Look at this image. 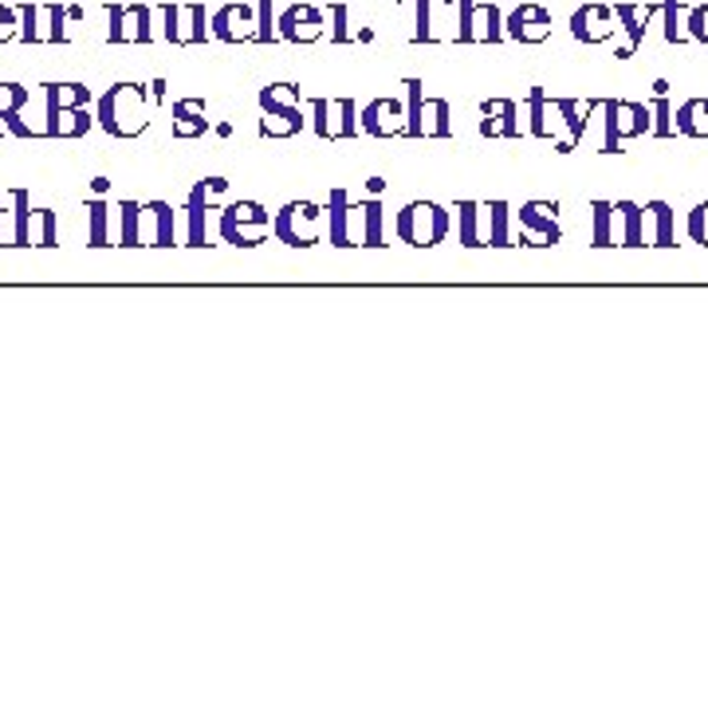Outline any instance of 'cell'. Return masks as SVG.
Listing matches in <instances>:
<instances>
[{
  "label": "cell",
  "instance_id": "obj_1",
  "mask_svg": "<svg viewBox=\"0 0 708 708\" xmlns=\"http://www.w3.org/2000/svg\"><path fill=\"white\" fill-rule=\"evenodd\" d=\"M95 123L107 130L110 138H138L150 126V99L138 83H118L99 99V115Z\"/></svg>",
  "mask_w": 708,
  "mask_h": 708
},
{
  "label": "cell",
  "instance_id": "obj_2",
  "mask_svg": "<svg viewBox=\"0 0 708 708\" xmlns=\"http://www.w3.org/2000/svg\"><path fill=\"white\" fill-rule=\"evenodd\" d=\"M394 233L402 244H413V249H433L448 236V213L437 205V201H410V205L398 213Z\"/></svg>",
  "mask_w": 708,
  "mask_h": 708
},
{
  "label": "cell",
  "instance_id": "obj_3",
  "mask_svg": "<svg viewBox=\"0 0 708 708\" xmlns=\"http://www.w3.org/2000/svg\"><path fill=\"white\" fill-rule=\"evenodd\" d=\"M599 110L606 115V138H602V154H619L626 138L654 135V110L642 107V103L606 99V103H599Z\"/></svg>",
  "mask_w": 708,
  "mask_h": 708
},
{
  "label": "cell",
  "instance_id": "obj_4",
  "mask_svg": "<svg viewBox=\"0 0 708 708\" xmlns=\"http://www.w3.org/2000/svg\"><path fill=\"white\" fill-rule=\"evenodd\" d=\"M268 209L261 201H233L221 209V241L236 244V249H256L268 241Z\"/></svg>",
  "mask_w": 708,
  "mask_h": 708
},
{
  "label": "cell",
  "instance_id": "obj_5",
  "mask_svg": "<svg viewBox=\"0 0 708 708\" xmlns=\"http://www.w3.org/2000/svg\"><path fill=\"white\" fill-rule=\"evenodd\" d=\"M319 221H324V209L315 201H287L272 221V233L287 249H311V244H319Z\"/></svg>",
  "mask_w": 708,
  "mask_h": 708
},
{
  "label": "cell",
  "instance_id": "obj_6",
  "mask_svg": "<svg viewBox=\"0 0 708 708\" xmlns=\"http://www.w3.org/2000/svg\"><path fill=\"white\" fill-rule=\"evenodd\" d=\"M229 193V181L224 178H201L198 186L189 189L186 198V216H189V249H205L209 244V209Z\"/></svg>",
  "mask_w": 708,
  "mask_h": 708
},
{
  "label": "cell",
  "instance_id": "obj_7",
  "mask_svg": "<svg viewBox=\"0 0 708 708\" xmlns=\"http://www.w3.org/2000/svg\"><path fill=\"white\" fill-rule=\"evenodd\" d=\"M311 118H315V135L319 138H350L359 135V118H355V103L342 99V103H327V99H315L311 103Z\"/></svg>",
  "mask_w": 708,
  "mask_h": 708
},
{
  "label": "cell",
  "instance_id": "obj_8",
  "mask_svg": "<svg viewBox=\"0 0 708 708\" xmlns=\"http://www.w3.org/2000/svg\"><path fill=\"white\" fill-rule=\"evenodd\" d=\"M362 130L374 138H394V135H410V123H405V107L398 99H374L362 107Z\"/></svg>",
  "mask_w": 708,
  "mask_h": 708
},
{
  "label": "cell",
  "instance_id": "obj_9",
  "mask_svg": "<svg viewBox=\"0 0 708 708\" xmlns=\"http://www.w3.org/2000/svg\"><path fill=\"white\" fill-rule=\"evenodd\" d=\"M559 205L556 201H528V205H520V229L524 233H536L539 244H559L563 241V229H559L556 221Z\"/></svg>",
  "mask_w": 708,
  "mask_h": 708
},
{
  "label": "cell",
  "instance_id": "obj_10",
  "mask_svg": "<svg viewBox=\"0 0 708 708\" xmlns=\"http://www.w3.org/2000/svg\"><path fill=\"white\" fill-rule=\"evenodd\" d=\"M261 107L268 110L272 118H287V123L296 126V130H304V126H307L304 110H299V87H292V83H276V87H264L261 91Z\"/></svg>",
  "mask_w": 708,
  "mask_h": 708
},
{
  "label": "cell",
  "instance_id": "obj_11",
  "mask_svg": "<svg viewBox=\"0 0 708 708\" xmlns=\"http://www.w3.org/2000/svg\"><path fill=\"white\" fill-rule=\"evenodd\" d=\"M480 135L485 138H520V123H516V103L508 99H488L485 107H480Z\"/></svg>",
  "mask_w": 708,
  "mask_h": 708
},
{
  "label": "cell",
  "instance_id": "obj_12",
  "mask_svg": "<svg viewBox=\"0 0 708 708\" xmlns=\"http://www.w3.org/2000/svg\"><path fill=\"white\" fill-rule=\"evenodd\" d=\"M571 32L587 44H602V40L614 36V12L602 9V4H587V9L574 12Z\"/></svg>",
  "mask_w": 708,
  "mask_h": 708
},
{
  "label": "cell",
  "instance_id": "obj_13",
  "mask_svg": "<svg viewBox=\"0 0 708 708\" xmlns=\"http://www.w3.org/2000/svg\"><path fill=\"white\" fill-rule=\"evenodd\" d=\"M91 123H95V118H91L83 107H47L44 135L47 138H83L91 130Z\"/></svg>",
  "mask_w": 708,
  "mask_h": 708
},
{
  "label": "cell",
  "instance_id": "obj_14",
  "mask_svg": "<svg viewBox=\"0 0 708 708\" xmlns=\"http://www.w3.org/2000/svg\"><path fill=\"white\" fill-rule=\"evenodd\" d=\"M508 32L516 40H524V44H539V40H547V32H551V17H547L543 9H536V4H524V9L511 12Z\"/></svg>",
  "mask_w": 708,
  "mask_h": 708
},
{
  "label": "cell",
  "instance_id": "obj_15",
  "mask_svg": "<svg viewBox=\"0 0 708 708\" xmlns=\"http://www.w3.org/2000/svg\"><path fill=\"white\" fill-rule=\"evenodd\" d=\"M453 135V123H448V103L445 99H425L422 115L413 123L410 138H448Z\"/></svg>",
  "mask_w": 708,
  "mask_h": 708
},
{
  "label": "cell",
  "instance_id": "obj_16",
  "mask_svg": "<svg viewBox=\"0 0 708 708\" xmlns=\"http://www.w3.org/2000/svg\"><path fill=\"white\" fill-rule=\"evenodd\" d=\"M350 213H359V205H350L347 189H331V201H327V221H331V244H335V249H350Z\"/></svg>",
  "mask_w": 708,
  "mask_h": 708
},
{
  "label": "cell",
  "instance_id": "obj_17",
  "mask_svg": "<svg viewBox=\"0 0 708 708\" xmlns=\"http://www.w3.org/2000/svg\"><path fill=\"white\" fill-rule=\"evenodd\" d=\"M205 130H209L205 103H201V99L173 103V138H201Z\"/></svg>",
  "mask_w": 708,
  "mask_h": 708
},
{
  "label": "cell",
  "instance_id": "obj_18",
  "mask_svg": "<svg viewBox=\"0 0 708 708\" xmlns=\"http://www.w3.org/2000/svg\"><path fill=\"white\" fill-rule=\"evenodd\" d=\"M673 130L689 138H708V99H689L673 110Z\"/></svg>",
  "mask_w": 708,
  "mask_h": 708
},
{
  "label": "cell",
  "instance_id": "obj_19",
  "mask_svg": "<svg viewBox=\"0 0 708 708\" xmlns=\"http://www.w3.org/2000/svg\"><path fill=\"white\" fill-rule=\"evenodd\" d=\"M619 216H622V236L619 241L626 244V249H642L646 244V209L634 205V201H619Z\"/></svg>",
  "mask_w": 708,
  "mask_h": 708
},
{
  "label": "cell",
  "instance_id": "obj_20",
  "mask_svg": "<svg viewBox=\"0 0 708 708\" xmlns=\"http://www.w3.org/2000/svg\"><path fill=\"white\" fill-rule=\"evenodd\" d=\"M528 110H531V135L536 138H543V142H556V103H547V95L543 91H531V99H528Z\"/></svg>",
  "mask_w": 708,
  "mask_h": 708
},
{
  "label": "cell",
  "instance_id": "obj_21",
  "mask_svg": "<svg viewBox=\"0 0 708 708\" xmlns=\"http://www.w3.org/2000/svg\"><path fill=\"white\" fill-rule=\"evenodd\" d=\"M142 213L146 205H138V201H123L118 205V244L123 249H138L142 244Z\"/></svg>",
  "mask_w": 708,
  "mask_h": 708
},
{
  "label": "cell",
  "instance_id": "obj_22",
  "mask_svg": "<svg viewBox=\"0 0 708 708\" xmlns=\"http://www.w3.org/2000/svg\"><path fill=\"white\" fill-rule=\"evenodd\" d=\"M146 213L154 216V244H158V249H173V244H178V216H173V205L150 201Z\"/></svg>",
  "mask_w": 708,
  "mask_h": 708
},
{
  "label": "cell",
  "instance_id": "obj_23",
  "mask_svg": "<svg viewBox=\"0 0 708 708\" xmlns=\"http://www.w3.org/2000/svg\"><path fill=\"white\" fill-rule=\"evenodd\" d=\"M556 107H559V118L567 123V138L559 142V154H571L574 146L587 138V118L579 115V103L574 99H556Z\"/></svg>",
  "mask_w": 708,
  "mask_h": 708
},
{
  "label": "cell",
  "instance_id": "obj_24",
  "mask_svg": "<svg viewBox=\"0 0 708 708\" xmlns=\"http://www.w3.org/2000/svg\"><path fill=\"white\" fill-rule=\"evenodd\" d=\"M646 213L654 216V236H649V241H654L657 249H673V244H677V216H673V209L665 205V201H649Z\"/></svg>",
  "mask_w": 708,
  "mask_h": 708
},
{
  "label": "cell",
  "instance_id": "obj_25",
  "mask_svg": "<svg viewBox=\"0 0 708 708\" xmlns=\"http://www.w3.org/2000/svg\"><path fill=\"white\" fill-rule=\"evenodd\" d=\"M324 32V20L315 9H292L284 17V36L287 40H315Z\"/></svg>",
  "mask_w": 708,
  "mask_h": 708
},
{
  "label": "cell",
  "instance_id": "obj_26",
  "mask_svg": "<svg viewBox=\"0 0 708 708\" xmlns=\"http://www.w3.org/2000/svg\"><path fill=\"white\" fill-rule=\"evenodd\" d=\"M87 244L91 249H107L110 244V205L107 201H91L87 205Z\"/></svg>",
  "mask_w": 708,
  "mask_h": 708
},
{
  "label": "cell",
  "instance_id": "obj_27",
  "mask_svg": "<svg viewBox=\"0 0 708 708\" xmlns=\"http://www.w3.org/2000/svg\"><path fill=\"white\" fill-rule=\"evenodd\" d=\"M480 205L476 201H461L457 205V241L465 249H476V244H488V236H480Z\"/></svg>",
  "mask_w": 708,
  "mask_h": 708
},
{
  "label": "cell",
  "instance_id": "obj_28",
  "mask_svg": "<svg viewBox=\"0 0 708 708\" xmlns=\"http://www.w3.org/2000/svg\"><path fill=\"white\" fill-rule=\"evenodd\" d=\"M591 216H594L591 244H594V249H610V244H614V216H619V209L610 205V201H594Z\"/></svg>",
  "mask_w": 708,
  "mask_h": 708
},
{
  "label": "cell",
  "instance_id": "obj_29",
  "mask_svg": "<svg viewBox=\"0 0 708 708\" xmlns=\"http://www.w3.org/2000/svg\"><path fill=\"white\" fill-rule=\"evenodd\" d=\"M385 209H382V201L378 198H370V201H362V236L359 241L367 244V249H382V221H385Z\"/></svg>",
  "mask_w": 708,
  "mask_h": 708
},
{
  "label": "cell",
  "instance_id": "obj_30",
  "mask_svg": "<svg viewBox=\"0 0 708 708\" xmlns=\"http://www.w3.org/2000/svg\"><path fill=\"white\" fill-rule=\"evenodd\" d=\"M91 91L80 83H52L47 87V107H87Z\"/></svg>",
  "mask_w": 708,
  "mask_h": 708
},
{
  "label": "cell",
  "instance_id": "obj_31",
  "mask_svg": "<svg viewBox=\"0 0 708 708\" xmlns=\"http://www.w3.org/2000/svg\"><path fill=\"white\" fill-rule=\"evenodd\" d=\"M12 213H17V249L32 244V205H28V189H12Z\"/></svg>",
  "mask_w": 708,
  "mask_h": 708
},
{
  "label": "cell",
  "instance_id": "obj_32",
  "mask_svg": "<svg viewBox=\"0 0 708 708\" xmlns=\"http://www.w3.org/2000/svg\"><path fill=\"white\" fill-rule=\"evenodd\" d=\"M508 216H511V209L504 205V201H493V205H488V244H493V249H508L511 244Z\"/></svg>",
  "mask_w": 708,
  "mask_h": 708
},
{
  "label": "cell",
  "instance_id": "obj_33",
  "mask_svg": "<svg viewBox=\"0 0 708 708\" xmlns=\"http://www.w3.org/2000/svg\"><path fill=\"white\" fill-rule=\"evenodd\" d=\"M614 17H619L622 28L630 32V44L619 52V60H630V55H634V47L642 44V40H646V28H642V20H637V9H634V4H619V9H614Z\"/></svg>",
  "mask_w": 708,
  "mask_h": 708
},
{
  "label": "cell",
  "instance_id": "obj_34",
  "mask_svg": "<svg viewBox=\"0 0 708 708\" xmlns=\"http://www.w3.org/2000/svg\"><path fill=\"white\" fill-rule=\"evenodd\" d=\"M32 244H40V249H55L60 244V229H55V213L52 209H36L32 213Z\"/></svg>",
  "mask_w": 708,
  "mask_h": 708
},
{
  "label": "cell",
  "instance_id": "obj_35",
  "mask_svg": "<svg viewBox=\"0 0 708 708\" xmlns=\"http://www.w3.org/2000/svg\"><path fill=\"white\" fill-rule=\"evenodd\" d=\"M685 233H689L693 244H705V249H708V201H700V205L689 213V221H685Z\"/></svg>",
  "mask_w": 708,
  "mask_h": 708
},
{
  "label": "cell",
  "instance_id": "obj_36",
  "mask_svg": "<svg viewBox=\"0 0 708 708\" xmlns=\"http://www.w3.org/2000/svg\"><path fill=\"white\" fill-rule=\"evenodd\" d=\"M28 103V91L24 87H9V83H0V130H4V115L12 107H24Z\"/></svg>",
  "mask_w": 708,
  "mask_h": 708
},
{
  "label": "cell",
  "instance_id": "obj_37",
  "mask_svg": "<svg viewBox=\"0 0 708 708\" xmlns=\"http://www.w3.org/2000/svg\"><path fill=\"white\" fill-rule=\"evenodd\" d=\"M0 244H17V213H12V198H0Z\"/></svg>",
  "mask_w": 708,
  "mask_h": 708
},
{
  "label": "cell",
  "instance_id": "obj_38",
  "mask_svg": "<svg viewBox=\"0 0 708 708\" xmlns=\"http://www.w3.org/2000/svg\"><path fill=\"white\" fill-rule=\"evenodd\" d=\"M654 135H673V107H669V99L665 95H657V103H654Z\"/></svg>",
  "mask_w": 708,
  "mask_h": 708
},
{
  "label": "cell",
  "instance_id": "obj_39",
  "mask_svg": "<svg viewBox=\"0 0 708 708\" xmlns=\"http://www.w3.org/2000/svg\"><path fill=\"white\" fill-rule=\"evenodd\" d=\"M685 24H689V36H693V40H700V44H708V4H700V9H693Z\"/></svg>",
  "mask_w": 708,
  "mask_h": 708
},
{
  "label": "cell",
  "instance_id": "obj_40",
  "mask_svg": "<svg viewBox=\"0 0 708 708\" xmlns=\"http://www.w3.org/2000/svg\"><path fill=\"white\" fill-rule=\"evenodd\" d=\"M662 9H665V40L677 44V40H681V32H677V0H665Z\"/></svg>",
  "mask_w": 708,
  "mask_h": 708
},
{
  "label": "cell",
  "instance_id": "obj_41",
  "mask_svg": "<svg viewBox=\"0 0 708 708\" xmlns=\"http://www.w3.org/2000/svg\"><path fill=\"white\" fill-rule=\"evenodd\" d=\"M12 32H17V17L9 9H0V40H12Z\"/></svg>",
  "mask_w": 708,
  "mask_h": 708
},
{
  "label": "cell",
  "instance_id": "obj_42",
  "mask_svg": "<svg viewBox=\"0 0 708 708\" xmlns=\"http://www.w3.org/2000/svg\"><path fill=\"white\" fill-rule=\"evenodd\" d=\"M382 189H385V178H370V181H367V193H370V198H378Z\"/></svg>",
  "mask_w": 708,
  "mask_h": 708
},
{
  "label": "cell",
  "instance_id": "obj_43",
  "mask_svg": "<svg viewBox=\"0 0 708 708\" xmlns=\"http://www.w3.org/2000/svg\"><path fill=\"white\" fill-rule=\"evenodd\" d=\"M91 186H95V193H107L110 181H107V178H95V181H91Z\"/></svg>",
  "mask_w": 708,
  "mask_h": 708
}]
</instances>
